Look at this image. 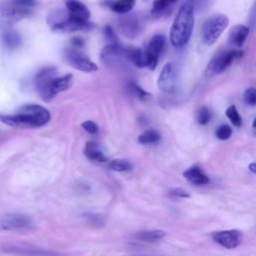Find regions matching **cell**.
Segmentation results:
<instances>
[{
	"instance_id": "obj_17",
	"label": "cell",
	"mask_w": 256,
	"mask_h": 256,
	"mask_svg": "<svg viewBox=\"0 0 256 256\" xmlns=\"http://www.w3.org/2000/svg\"><path fill=\"white\" fill-rule=\"evenodd\" d=\"M183 176L194 185H206L210 181L209 177L197 165H193L185 170Z\"/></svg>"
},
{
	"instance_id": "obj_14",
	"label": "cell",
	"mask_w": 256,
	"mask_h": 256,
	"mask_svg": "<svg viewBox=\"0 0 256 256\" xmlns=\"http://www.w3.org/2000/svg\"><path fill=\"white\" fill-rule=\"evenodd\" d=\"M117 27L119 31L128 38H136L142 32V24L136 15H125L118 19Z\"/></svg>"
},
{
	"instance_id": "obj_5",
	"label": "cell",
	"mask_w": 256,
	"mask_h": 256,
	"mask_svg": "<svg viewBox=\"0 0 256 256\" xmlns=\"http://www.w3.org/2000/svg\"><path fill=\"white\" fill-rule=\"evenodd\" d=\"M31 7L24 6L13 0L0 5V27L9 28L31 14Z\"/></svg>"
},
{
	"instance_id": "obj_19",
	"label": "cell",
	"mask_w": 256,
	"mask_h": 256,
	"mask_svg": "<svg viewBox=\"0 0 256 256\" xmlns=\"http://www.w3.org/2000/svg\"><path fill=\"white\" fill-rule=\"evenodd\" d=\"M84 154L86 155L87 158H89L92 161H96L100 163L107 161V156L103 153L101 146L94 141L86 142L85 148H84Z\"/></svg>"
},
{
	"instance_id": "obj_20",
	"label": "cell",
	"mask_w": 256,
	"mask_h": 256,
	"mask_svg": "<svg viewBox=\"0 0 256 256\" xmlns=\"http://www.w3.org/2000/svg\"><path fill=\"white\" fill-rule=\"evenodd\" d=\"M165 237V232L162 230H143L134 235V239L140 242L155 243Z\"/></svg>"
},
{
	"instance_id": "obj_24",
	"label": "cell",
	"mask_w": 256,
	"mask_h": 256,
	"mask_svg": "<svg viewBox=\"0 0 256 256\" xmlns=\"http://www.w3.org/2000/svg\"><path fill=\"white\" fill-rule=\"evenodd\" d=\"M178 0H155L153 2V6L151 9V14L155 17L161 16L165 11L172 6L174 3H176Z\"/></svg>"
},
{
	"instance_id": "obj_11",
	"label": "cell",
	"mask_w": 256,
	"mask_h": 256,
	"mask_svg": "<svg viewBox=\"0 0 256 256\" xmlns=\"http://www.w3.org/2000/svg\"><path fill=\"white\" fill-rule=\"evenodd\" d=\"M158 88L167 94L173 93L177 86V70L174 63L169 62L164 65L157 80Z\"/></svg>"
},
{
	"instance_id": "obj_32",
	"label": "cell",
	"mask_w": 256,
	"mask_h": 256,
	"mask_svg": "<svg viewBox=\"0 0 256 256\" xmlns=\"http://www.w3.org/2000/svg\"><path fill=\"white\" fill-rule=\"evenodd\" d=\"M104 35L106 40L108 41V44H118V38L113 30V28L110 25H107L104 28Z\"/></svg>"
},
{
	"instance_id": "obj_3",
	"label": "cell",
	"mask_w": 256,
	"mask_h": 256,
	"mask_svg": "<svg viewBox=\"0 0 256 256\" xmlns=\"http://www.w3.org/2000/svg\"><path fill=\"white\" fill-rule=\"evenodd\" d=\"M73 75L66 74L61 77L44 80L35 84L39 96L46 102L51 101L58 93L69 89L72 86Z\"/></svg>"
},
{
	"instance_id": "obj_7",
	"label": "cell",
	"mask_w": 256,
	"mask_h": 256,
	"mask_svg": "<svg viewBox=\"0 0 256 256\" xmlns=\"http://www.w3.org/2000/svg\"><path fill=\"white\" fill-rule=\"evenodd\" d=\"M242 55V51L238 50H223L218 52L207 64L205 75L207 77H213L222 73L232 64L235 59L241 58Z\"/></svg>"
},
{
	"instance_id": "obj_8",
	"label": "cell",
	"mask_w": 256,
	"mask_h": 256,
	"mask_svg": "<svg viewBox=\"0 0 256 256\" xmlns=\"http://www.w3.org/2000/svg\"><path fill=\"white\" fill-rule=\"evenodd\" d=\"M64 56L68 64L76 70L82 72H95L98 70L97 65L79 49L68 48L65 50Z\"/></svg>"
},
{
	"instance_id": "obj_28",
	"label": "cell",
	"mask_w": 256,
	"mask_h": 256,
	"mask_svg": "<svg viewBox=\"0 0 256 256\" xmlns=\"http://www.w3.org/2000/svg\"><path fill=\"white\" fill-rule=\"evenodd\" d=\"M128 91L132 94V95H134L135 97H137V98H139V99H141V100H146L148 97H150V94L147 92V91H145L144 89H142L140 86H138L136 83H134V82H130L129 84H128Z\"/></svg>"
},
{
	"instance_id": "obj_15",
	"label": "cell",
	"mask_w": 256,
	"mask_h": 256,
	"mask_svg": "<svg viewBox=\"0 0 256 256\" xmlns=\"http://www.w3.org/2000/svg\"><path fill=\"white\" fill-rule=\"evenodd\" d=\"M165 41H166V39H165L164 35L156 34L151 38V40L148 44L145 54H146V58H147V66L151 70H154L158 63L159 56L165 46Z\"/></svg>"
},
{
	"instance_id": "obj_13",
	"label": "cell",
	"mask_w": 256,
	"mask_h": 256,
	"mask_svg": "<svg viewBox=\"0 0 256 256\" xmlns=\"http://www.w3.org/2000/svg\"><path fill=\"white\" fill-rule=\"evenodd\" d=\"M212 239L226 249H234L241 244L242 233L235 229L215 231L212 233Z\"/></svg>"
},
{
	"instance_id": "obj_22",
	"label": "cell",
	"mask_w": 256,
	"mask_h": 256,
	"mask_svg": "<svg viewBox=\"0 0 256 256\" xmlns=\"http://www.w3.org/2000/svg\"><path fill=\"white\" fill-rule=\"evenodd\" d=\"M2 40L6 47L10 49L17 48L21 44V37L19 33L13 29L6 28L2 34Z\"/></svg>"
},
{
	"instance_id": "obj_39",
	"label": "cell",
	"mask_w": 256,
	"mask_h": 256,
	"mask_svg": "<svg viewBox=\"0 0 256 256\" xmlns=\"http://www.w3.org/2000/svg\"><path fill=\"white\" fill-rule=\"evenodd\" d=\"M141 256H149V255H141Z\"/></svg>"
},
{
	"instance_id": "obj_27",
	"label": "cell",
	"mask_w": 256,
	"mask_h": 256,
	"mask_svg": "<svg viewBox=\"0 0 256 256\" xmlns=\"http://www.w3.org/2000/svg\"><path fill=\"white\" fill-rule=\"evenodd\" d=\"M226 116L228 117L230 122L233 124V126L238 128V127H240L242 125V118H241L240 114L238 113L235 105H231V106H229L227 108Z\"/></svg>"
},
{
	"instance_id": "obj_1",
	"label": "cell",
	"mask_w": 256,
	"mask_h": 256,
	"mask_svg": "<svg viewBox=\"0 0 256 256\" xmlns=\"http://www.w3.org/2000/svg\"><path fill=\"white\" fill-rule=\"evenodd\" d=\"M50 119V112L37 104L26 105L13 115L0 116V121L16 128H38L47 124Z\"/></svg>"
},
{
	"instance_id": "obj_6",
	"label": "cell",
	"mask_w": 256,
	"mask_h": 256,
	"mask_svg": "<svg viewBox=\"0 0 256 256\" xmlns=\"http://www.w3.org/2000/svg\"><path fill=\"white\" fill-rule=\"evenodd\" d=\"M229 19L224 14H215L209 17L202 27V39L205 44H214L222 32L227 28Z\"/></svg>"
},
{
	"instance_id": "obj_4",
	"label": "cell",
	"mask_w": 256,
	"mask_h": 256,
	"mask_svg": "<svg viewBox=\"0 0 256 256\" xmlns=\"http://www.w3.org/2000/svg\"><path fill=\"white\" fill-rule=\"evenodd\" d=\"M48 22L53 31L66 33L89 30L93 26L89 21L83 22L72 19L68 16V14L65 15L63 12H53L49 16Z\"/></svg>"
},
{
	"instance_id": "obj_10",
	"label": "cell",
	"mask_w": 256,
	"mask_h": 256,
	"mask_svg": "<svg viewBox=\"0 0 256 256\" xmlns=\"http://www.w3.org/2000/svg\"><path fill=\"white\" fill-rule=\"evenodd\" d=\"M100 59L102 63L108 66H120L125 61H128L127 58V49L118 44H107L103 47Z\"/></svg>"
},
{
	"instance_id": "obj_35",
	"label": "cell",
	"mask_w": 256,
	"mask_h": 256,
	"mask_svg": "<svg viewBox=\"0 0 256 256\" xmlns=\"http://www.w3.org/2000/svg\"><path fill=\"white\" fill-rule=\"evenodd\" d=\"M71 45H72V48H75V49H80V48H83L84 45H85V41L82 37L80 36H75L73 37L71 40Z\"/></svg>"
},
{
	"instance_id": "obj_36",
	"label": "cell",
	"mask_w": 256,
	"mask_h": 256,
	"mask_svg": "<svg viewBox=\"0 0 256 256\" xmlns=\"http://www.w3.org/2000/svg\"><path fill=\"white\" fill-rule=\"evenodd\" d=\"M19 4H22L27 7H32L35 4V0H13Z\"/></svg>"
},
{
	"instance_id": "obj_38",
	"label": "cell",
	"mask_w": 256,
	"mask_h": 256,
	"mask_svg": "<svg viewBox=\"0 0 256 256\" xmlns=\"http://www.w3.org/2000/svg\"><path fill=\"white\" fill-rule=\"evenodd\" d=\"M249 169L254 173L255 172V163H251L249 166Z\"/></svg>"
},
{
	"instance_id": "obj_31",
	"label": "cell",
	"mask_w": 256,
	"mask_h": 256,
	"mask_svg": "<svg viewBox=\"0 0 256 256\" xmlns=\"http://www.w3.org/2000/svg\"><path fill=\"white\" fill-rule=\"evenodd\" d=\"M243 100L246 104L250 106H254L256 104V90L255 88L251 87L244 91L243 93Z\"/></svg>"
},
{
	"instance_id": "obj_30",
	"label": "cell",
	"mask_w": 256,
	"mask_h": 256,
	"mask_svg": "<svg viewBox=\"0 0 256 256\" xmlns=\"http://www.w3.org/2000/svg\"><path fill=\"white\" fill-rule=\"evenodd\" d=\"M232 134V129L228 124H221L216 130V136L220 140H227Z\"/></svg>"
},
{
	"instance_id": "obj_26",
	"label": "cell",
	"mask_w": 256,
	"mask_h": 256,
	"mask_svg": "<svg viewBox=\"0 0 256 256\" xmlns=\"http://www.w3.org/2000/svg\"><path fill=\"white\" fill-rule=\"evenodd\" d=\"M109 168L117 172H126L130 171L133 166L129 161L125 159H114L109 163Z\"/></svg>"
},
{
	"instance_id": "obj_12",
	"label": "cell",
	"mask_w": 256,
	"mask_h": 256,
	"mask_svg": "<svg viewBox=\"0 0 256 256\" xmlns=\"http://www.w3.org/2000/svg\"><path fill=\"white\" fill-rule=\"evenodd\" d=\"M1 250L4 253L17 256H61L60 254L50 250L16 244H6L1 247Z\"/></svg>"
},
{
	"instance_id": "obj_33",
	"label": "cell",
	"mask_w": 256,
	"mask_h": 256,
	"mask_svg": "<svg viewBox=\"0 0 256 256\" xmlns=\"http://www.w3.org/2000/svg\"><path fill=\"white\" fill-rule=\"evenodd\" d=\"M81 127L86 131L88 132L89 134H97L99 132V127L98 125L92 121V120H87V121H84L82 124H81Z\"/></svg>"
},
{
	"instance_id": "obj_21",
	"label": "cell",
	"mask_w": 256,
	"mask_h": 256,
	"mask_svg": "<svg viewBox=\"0 0 256 256\" xmlns=\"http://www.w3.org/2000/svg\"><path fill=\"white\" fill-rule=\"evenodd\" d=\"M127 58L128 61L133 63L138 68L147 66V58L145 51H143L140 48L127 49Z\"/></svg>"
},
{
	"instance_id": "obj_37",
	"label": "cell",
	"mask_w": 256,
	"mask_h": 256,
	"mask_svg": "<svg viewBox=\"0 0 256 256\" xmlns=\"http://www.w3.org/2000/svg\"><path fill=\"white\" fill-rule=\"evenodd\" d=\"M190 3H188V4H190L192 7H193V4H195V3H199L201 0H188Z\"/></svg>"
},
{
	"instance_id": "obj_18",
	"label": "cell",
	"mask_w": 256,
	"mask_h": 256,
	"mask_svg": "<svg viewBox=\"0 0 256 256\" xmlns=\"http://www.w3.org/2000/svg\"><path fill=\"white\" fill-rule=\"evenodd\" d=\"M248 35H249V28L243 24H238L231 29L229 33L228 41L230 44L236 47H241L245 43Z\"/></svg>"
},
{
	"instance_id": "obj_9",
	"label": "cell",
	"mask_w": 256,
	"mask_h": 256,
	"mask_svg": "<svg viewBox=\"0 0 256 256\" xmlns=\"http://www.w3.org/2000/svg\"><path fill=\"white\" fill-rule=\"evenodd\" d=\"M33 220L22 213H9L0 218V231H21L29 229Z\"/></svg>"
},
{
	"instance_id": "obj_34",
	"label": "cell",
	"mask_w": 256,
	"mask_h": 256,
	"mask_svg": "<svg viewBox=\"0 0 256 256\" xmlns=\"http://www.w3.org/2000/svg\"><path fill=\"white\" fill-rule=\"evenodd\" d=\"M173 197H178V198H188L190 197L189 193L187 191H185L182 188H173L170 190L169 192Z\"/></svg>"
},
{
	"instance_id": "obj_2",
	"label": "cell",
	"mask_w": 256,
	"mask_h": 256,
	"mask_svg": "<svg viewBox=\"0 0 256 256\" xmlns=\"http://www.w3.org/2000/svg\"><path fill=\"white\" fill-rule=\"evenodd\" d=\"M194 27L193 7L186 3L183 4L172 23L170 29V42L174 47L180 48L188 43Z\"/></svg>"
},
{
	"instance_id": "obj_23",
	"label": "cell",
	"mask_w": 256,
	"mask_h": 256,
	"mask_svg": "<svg viewBox=\"0 0 256 256\" xmlns=\"http://www.w3.org/2000/svg\"><path fill=\"white\" fill-rule=\"evenodd\" d=\"M161 140V135L156 129H148L138 136V142L143 145H151L158 143Z\"/></svg>"
},
{
	"instance_id": "obj_29",
	"label": "cell",
	"mask_w": 256,
	"mask_h": 256,
	"mask_svg": "<svg viewBox=\"0 0 256 256\" xmlns=\"http://www.w3.org/2000/svg\"><path fill=\"white\" fill-rule=\"evenodd\" d=\"M197 122L200 125H206L211 119V111L207 107H201L198 109L196 114Z\"/></svg>"
},
{
	"instance_id": "obj_16",
	"label": "cell",
	"mask_w": 256,
	"mask_h": 256,
	"mask_svg": "<svg viewBox=\"0 0 256 256\" xmlns=\"http://www.w3.org/2000/svg\"><path fill=\"white\" fill-rule=\"evenodd\" d=\"M66 8L68 11V16L72 19L86 22L89 21L91 17V13L88 7L78 0H67Z\"/></svg>"
},
{
	"instance_id": "obj_25",
	"label": "cell",
	"mask_w": 256,
	"mask_h": 256,
	"mask_svg": "<svg viewBox=\"0 0 256 256\" xmlns=\"http://www.w3.org/2000/svg\"><path fill=\"white\" fill-rule=\"evenodd\" d=\"M136 0H117L112 3L111 9L118 14H127L132 10Z\"/></svg>"
}]
</instances>
